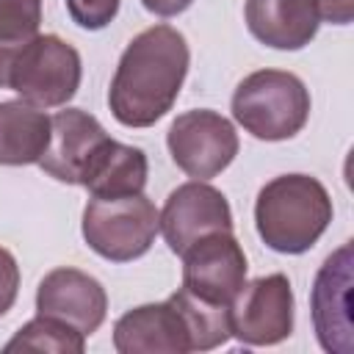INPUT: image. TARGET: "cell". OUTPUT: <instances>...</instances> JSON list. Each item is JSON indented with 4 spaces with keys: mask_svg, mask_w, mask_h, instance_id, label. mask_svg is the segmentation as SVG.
<instances>
[{
    "mask_svg": "<svg viewBox=\"0 0 354 354\" xmlns=\"http://www.w3.org/2000/svg\"><path fill=\"white\" fill-rule=\"evenodd\" d=\"M80 53L53 33L0 44V88L17 91L36 108L66 105L80 86Z\"/></svg>",
    "mask_w": 354,
    "mask_h": 354,
    "instance_id": "3",
    "label": "cell"
},
{
    "mask_svg": "<svg viewBox=\"0 0 354 354\" xmlns=\"http://www.w3.org/2000/svg\"><path fill=\"white\" fill-rule=\"evenodd\" d=\"M86 348V335L72 329L64 321L36 315L28 321L8 343L6 351H55V354H80Z\"/></svg>",
    "mask_w": 354,
    "mask_h": 354,
    "instance_id": "18",
    "label": "cell"
},
{
    "mask_svg": "<svg viewBox=\"0 0 354 354\" xmlns=\"http://www.w3.org/2000/svg\"><path fill=\"white\" fill-rule=\"evenodd\" d=\"M332 221V199L310 174H282L266 183L254 202L263 243L282 254L307 252Z\"/></svg>",
    "mask_w": 354,
    "mask_h": 354,
    "instance_id": "2",
    "label": "cell"
},
{
    "mask_svg": "<svg viewBox=\"0 0 354 354\" xmlns=\"http://www.w3.org/2000/svg\"><path fill=\"white\" fill-rule=\"evenodd\" d=\"M249 33L274 50H301L318 30L315 0H246Z\"/></svg>",
    "mask_w": 354,
    "mask_h": 354,
    "instance_id": "14",
    "label": "cell"
},
{
    "mask_svg": "<svg viewBox=\"0 0 354 354\" xmlns=\"http://www.w3.org/2000/svg\"><path fill=\"white\" fill-rule=\"evenodd\" d=\"M318 19L332 25H348L354 19V0H315Z\"/></svg>",
    "mask_w": 354,
    "mask_h": 354,
    "instance_id": "22",
    "label": "cell"
},
{
    "mask_svg": "<svg viewBox=\"0 0 354 354\" xmlns=\"http://www.w3.org/2000/svg\"><path fill=\"white\" fill-rule=\"evenodd\" d=\"M163 238L174 254H183L194 241L210 232H232V210L224 194L205 180L177 185L158 213Z\"/></svg>",
    "mask_w": 354,
    "mask_h": 354,
    "instance_id": "9",
    "label": "cell"
},
{
    "mask_svg": "<svg viewBox=\"0 0 354 354\" xmlns=\"http://www.w3.org/2000/svg\"><path fill=\"white\" fill-rule=\"evenodd\" d=\"M230 329L246 346H274L293 332V290L285 274L257 277L230 301Z\"/></svg>",
    "mask_w": 354,
    "mask_h": 354,
    "instance_id": "7",
    "label": "cell"
},
{
    "mask_svg": "<svg viewBox=\"0 0 354 354\" xmlns=\"http://www.w3.org/2000/svg\"><path fill=\"white\" fill-rule=\"evenodd\" d=\"M348 288H351V243L332 252L313 285V324L318 343L332 354H351V315H348Z\"/></svg>",
    "mask_w": 354,
    "mask_h": 354,
    "instance_id": "11",
    "label": "cell"
},
{
    "mask_svg": "<svg viewBox=\"0 0 354 354\" xmlns=\"http://www.w3.org/2000/svg\"><path fill=\"white\" fill-rule=\"evenodd\" d=\"M66 8L72 22L86 30H100L116 17L119 0H66Z\"/></svg>",
    "mask_w": 354,
    "mask_h": 354,
    "instance_id": "20",
    "label": "cell"
},
{
    "mask_svg": "<svg viewBox=\"0 0 354 354\" xmlns=\"http://www.w3.org/2000/svg\"><path fill=\"white\" fill-rule=\"evenodd\" d=\"M171 160L194 180L221 174L238 155V133L230 119L199 108L180 113L166 136Z\"/></svg>",
    "mask_w": 354,
    "mask_h": 354,
    "instance_id": "6",
    "label": "cell"
},
{
    "mask_svg": "<svg viewBox=\"0 0 354 354\" xmlns=\"http://www.w3.org/2000/svg\"><path fill=\"white\" fill-rule=\"evenodd\" d=\"M113 348L119 354H183L191 351V340L177 307L166 299L124 313L113 326Z\"/></svg>",
    "mask_w": 354,
    "mask_h": 354,
    "instance_id": "13",
    "label": "cell"
},
{
    "mask_svg": "<svg viewBox=\"0 0 354 354\" xmlns=\"http://www.w3.org/2000/svg\"><path fill=\"white\" fill-rule=\"evenodd\" d=\"M169 301L177 307L185 329H188V340H191V351H210L221 343H227L232 337L230 329V304H213L205 301L199 296H194L191 290L180 288L169 296Z\"/></svg>",
    "mask_w": 354,
    "mask_h": 354,
    "instance_id": "17",
    "label": "cell"
},
{
    "mask_svg": "<svg viewBox=\"0 0 354 354\" xmlns=\"http://www.w3.org/2000/svg\"><path fill=\"white\" fill-rule=\"evenodd\" d=\"M147 11L158 14V17H174V14H183L194 0H141Z\"/></svg>",
    "mask_w": 354,
    "mask_h": 354,
    "instance_id": "23",
    "label": "cell"
},
{
    "mask_svg": "<svg viewBox=\"0 0 354 354\" xmlns=\"http://www.w3.org/2000/svg\"><path fill=\"white\" fill-rule=\"evenodd\" d=\"M108 138L111 136L91 113L80 108L58 111L50 119V141L44 155L39 158V166L58 183L80 185L88 160Z\"/></svg>",
    "mask_w": 354,
    "mask_h": 354,
    "instance_id": "12",
    "label": "cell"
},
{
    "mask_svg": "<svg viewBox=\"0 0 354 354\" xmlns=\"http://www.w3.org/2000/svg\"><path fill=\"white\" fill-rule=\"evenodd\" d=\"M41 0H0V44L25 41L39 33Z\"/></svg>",
    "mask_w": 354,
    "mask_h": 354,
    "instance_id": "19",
    "label": "cell"
},
{
    "mask_svg": "<svg viewBox=\"0 0 354 354\" xmlns=\"http://www.w3.org/2000/svg\"><path fill=\"white\" fill-rule=\"evenodd\" d=\"M232 116L260 141H285L307 124L310 91L293 72L260 69L238 83Z\"/></svg>",
    "mask_w": 354,
    "mask_h": 354,
    "instance_id": "4",
    "label": "cell"
},
{
    "mask_svg": "<svg viewBox=\"0 0 354 354\" xmlns=\"http://www.w3.org/2000/svg\"><path fill=\"white\" fill-rule=\"evenodd\" d=\"M185 36L171 25L141 30L122 53L108 88V105L119 124L149 127L166 116L188 72Z\"/></svg>",
    "mask_w": 354,
    "mask_h": 354,
    "instance_id": "1",
    "label": "cell"
},
{
    "mask_svg": "<svg viewBox=\"0 0 354 354\" xmlns=\"http://www.w3.org/2000/svg\"><path fill=\"white\" fill-rule=\"evenodd\" d=\"M183 288L194 296L230 304L246 282V254L232 232H210L194 241L183 254Z\"/></svg>",
    "mask_w": 354,
    "mask_h": 354,
    "instance_id": "8",
    "label": "cell"
},
{
    "mask_svg": "<svg viewBox=\"0 0 354 354\" xmlns=\"http://www.w3.org/2000/svg\"><path fill=\"white\" fill-rule=\"evenodd\" d=\"M19 293V266L8 249L0 246V315L11 310Z\"/></svg>",
    "mask_w": 354,
    "mask_h": 354,
    "instance_id": "21",
    "label": "cell"
},
{
    "mask_svg": "<svg viewBox=\"0 0 354 354\" xmlns=\"http://www.w3.org/2000/svg\"><path fill=\"white\" fill-rule=\"evenodd\" d=\"M160 230L158 210L144 194L97 199L83 210V238L105 260L127 263L149 252Z\"/></svg>",
    "mask_w": 354,
    "mask_h": 354,
    "instance_id": "5",
    "label": "cell"
},
{
    "mask_svg": "<svg viewBox=\"0 0 354 354\" xmlns=\"http://www.w3.org/2000/svg\"><path fill=\"white\" fill-rule=\"evenodd\" d=\"M39 315L55 318L77 329L80 335H91L105 321L108 296L100 279L77 268H53L36 290Z\"/></svg>",
    "mask_w": 354,
    "mask_h": 354,
    "instance_id": "10",
    "label": "cell"
},
{
    "mask_svg": "<svg viewBox=\"0 0 354 354\" xmlns=\"http://www.w3.org/2000/svg\"><path fill=\"white\" fill-rule=\"evenodd\" d=\"M147 171H149L147 155L138 147H127L108 138L88 160L80 185L97 199L130 196L144 191Z\"/></svg>",
    "mask_w": 354,
    "mask_h": 354,
    "instance_id": "15",
    "label": "cell"
},
{
    "mask_svg": "<svg viewBox=\"0 0 354 354\" xmlns=\"http://www.w3.org/2000/svg\"><path fill=\"white\" fill-rule=\"evenodd\" d=\"M50 141V116L25 100L0 102V163H39Z\"/></svg>",
    "mask_w": 354,
    "mask_h": 354,
    "instance_id": "16",
    "label": "cell"
}]
</instances>
